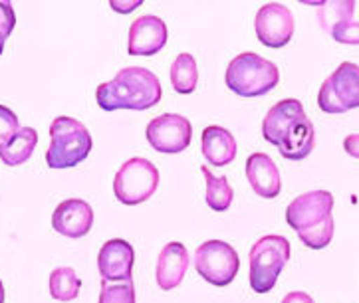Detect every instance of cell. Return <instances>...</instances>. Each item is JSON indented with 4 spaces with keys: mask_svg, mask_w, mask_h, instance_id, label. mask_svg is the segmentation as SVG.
Returning <instances> with one entry per match:
<instances>
[{
    "mask_svg": "<svg viewBox=\"0 0 359 303\" xmlns=\"http://www.w3.org/2000/svg\"><path fill=\"white\" fill-rule=\"evenodd\" d=\"M262 137L288 161H302L310 157L316 145L312 121L306 115L302 101L292 97L282 99L268 109L262 121Z\"/></svg>",
    "mask_w": 359,
    "mask_h": 303,
    "instance_id": "1",
    "label": "cell"
},
{
    "mask_svg": "<svg viewBox=\"0 0 359 303\" xmlns=\"http://www.w3.org/2000/svg\"><path fill=\"white\" fill-rule=\"evenodd\" d=\"M161 82L153 71L131 66L117 71L111 82L100 83L95 90V101L104 111L135 109L145 111L161 101Z\"/></svg>",
    "mask_w": 359,
    "mask_h": 303,
    "instance_id": "2",
    "label": "cell"
},
{
    "mask_svg": "<svg viewBox=\"0 0 359 303\" xmlns=\"http://www.w3.org/2000/svg\"><path fill=\"white\" fill-rule=\"evenodd\" d=\"M334 195L330 190H312L294 199L286 209V222L296 230L302 244L324 250L334 238Z\"/></svg>",
    "mask_w": 359,
    "mask_h": 303,
    "instance_id": "3",
    "label": "cell"
},
{
    "mask_svg": "<svg viewBox=\"0 0 359 303\" xmlns=\"http://www.w3.org/2000/svg\"><path fill=\"white\" fill-rule=\"evenodd\" d=\"M92 147V133L81 121L60 115L50 125L46 163L50 169H70L83 163L90 157Z\"/></svg>",
    "mask_w": 359,
    "mask_h": 303,
    "instance_id": "4",
    "label": "cell"
},
{
    "mask_svg": "<svg viewBox=\"0 0 359 303\" xmlns=\"http://www.w3.org/2000/svg\"><path fill=\"white\" fill-rule=\"evenodd\" d=\"M224 80L229 90L241 97H260L278 85L280 71L270 59L260 58L255 52H244L229 64Z\"/></svg>",
    "mask_w": 359,
    "mask_h": 303,
    "instance_id": "5",
    "label": "cell"
},
{
    "mask_svg": "<svg viewBox=\"0 0 359 303\" xmlns=\"http://www.w3.org/2000/svg\"><path fill=\"white\" fill-rule=\"evenodd\" d=\"M290 260V242L284 236L268 234L262 236L248 254V280L256 293H268L274 290L284 266Z\"/></svg>",
    "mask_w": 359,
    "mask_h": 303,
    "instance_id": "6",
    "label": "cell"
},
{
    "mask_svg": "<svg viewBox=\"0 0 359 303\" xmlns=\"http://www.w3.org/2000/svg\"><path fill=\"white\" fill-rule=\"evenodd\" d=\"M159 187V171L157 167L143 159L133 157L119 167L114 178V192L121 204L135 206L149 200Z\"/></svg>",
    "mask_w": 359,
    "mask_h": 303,
    "instance_id": "7",
    "label": "cell"
},
{
    "mask_svg": "<svg viewBox=\"0 0 359 303\" xmlns=\"http://www.w3.org/2000/svg\"><path fill=\"white\" fill-rule=\"evenodd\" d=\"M318 107L324 113L339 115L359 107V66L353 62H341L320 87Z\"/></svg>",
    "mask_w": 359,
    "mask_h": 303,
    "instance_id": "8",
    "label": "cell"
},
{
    "mask_svg": "<svg viewBox=\"0 0 359 303\" xmlns=\"http://www.w3.org/2000/svg\"><path fill=\"white\" fill-rule=\"evenodd\" d=\"M195 268L203 280L212 286L224 288L236 278L241 260L236 250L222 240H209L201 244L195 252Z\"/></svg>",
    "mask_w": 359,
    "mask_h": 303,
    "instance_id": "9",
    "label": "cell"
},
{
    "mask_svg": "<svg viewBox=\"0 0 359 303\" xmlns=\"http://www.w3.org/2000/svg\"><path fill=\"white\" fill-rule=\"evenodd\" d=\"M147 141L159 153L175 155L183 153L193 141V125L187 117L179 113H163L147 125Z\"/></svg>",
    "mask_w": 359,
    "mask_h": 303,
    "instance_id": "10",
    "label": "cell"
},
{
    "mask_svg": "<svg viewBox=\"0 0 359 303\" xmlns=\"http://www.w3.org/2000/svg\"><path fill=\"white\" fill-rule=\"evenodd\" d=\"M255 30L260 44L266 48H284L294 36V16L288 6L268 2L260 6L255 18Z\"/></svg>",
    "mask_w": 359,
    "mask_h": 303,
    "instance_id": "11",
    "label": "cell"
},
{
    "mask_svg": "<svg viewBox=\"0 0 359 303\" xmlns=\"http://www.w3.org/2000/svg\"><path fill=\"white\" fill-rule=\"evenodd\" d=\"M167 26L159 16L143 14L137 20H133L129 28L128 52L129 56H153L159 54L167 44Z\"/></svg>",
    "mask_w": 359,
    "mask_h": 303,
    "instance_id": "12",
    "label": "cell"
},
{
    "mask_svg": "<svg viewBox=\"0 0 359 303\" xmlns=\"http://www.w3.org/2000/svg\"><path fill=\"white\" fill-rule=\"evenodd\" d=\"M133 264H135V250L121 238L107 240L97 256V268L104 281H129Z\"/></svg>",
    "mask_w": 359,
    "mask_h": 303,
    "instance_id": "13",
    "label": "cell"
},
{
    "mask_svg": "<svg viewBox=\"0 0 359 303\" xmlns=\"http://www.w3.org/2000/svg\"><path fill=\"white\" fill-rule=\"evenodd\" d=\"M52 226L66 238H83L93 226L92 206L81 199L62 200L52 214Z\"/></svg>",
    "mask_w": 359,
    "mask_h": 303,
    "instance_id": "14",
    "label": "cell"
},
{
    "mask_svg": "<svg viewBox=\"0 0 359 303\" xmlns=\"http://www.w3.org/2000/svg\"><path fill=\"white\" fill-rule=\"evenodd\" d=\"M246 178L258 197L276 199L282 190V176L270 155L252 153L246 161Z\"/></svg>",
    "mask_w": 359,
    "mask_h": 303,
    "instance_id": "15",
    "label": "cell"
},
{
    "mask_svg": "<svg viewBox=\"0 0 359 303\" xmlns=\"http://www.w3.org/2000/svg\"><path fill=\"white\" fill-rule=\"evenodd\" d=\"M187 268H189V252L185 244L181 242L165 244L157 258V269H155L157 286L165 292L179 288L187 276Z\"/></svg>",
    "mask_w": 359,
    "mask_h": 303,
    "instance_id": "16",
    "label": "cell"
},
{
    "mask_svg": "<svg viewBox=\"0 0 359 303\" xmlns=\"http://www.w3.org/2000/svg\"><path fill=\"white\" fill-rule=\"evenodd\" d=\"M201 151L203 157L215 167H226L236 157V141L229 129L210 125L203 131L201 137Z\"/></svg>",
    "mask_w": 359,
    "mask_h": 303,
    "instance_id": "17",
    "label": "cell"
},
{
    "mask_svg": "<svg viewBox=\"0 0 359 303\" xmlns=\"http://www.w3.org/2000/svg\"><path fill=\"white\" fill-rule=\"evenodd\" d=\"M38 145V133L34 127H20L18 133L0 149V161L8 167L24 164L34 153Z\"/></svg>",
    "mask_w": 359,
    "mask_h": 303,
    "instance_id": "18",
    "label": "cell"
},
{
    "mask_svg": "<svg viewBox=\"0 0 359 303\" xmlns=\"http://www.w3.org/2000/svg\"><path fill=\"white\" fill-rule=\"evenodd\" d=\"M169 78L173 83V90L177 94H193L198 82V70L197 62L191 54H179L171 64V70H169Z\"/></svg>",
    "mask_w": 359,
    "mask_h": 303,
    "instance_id": "19",
    "label": "cell"
},
{
    "mask_svg": "<svg viewBox=\"0 0 359 303\" xmlns=\"http://www.w3.org/2000/svg\"><path fill=\"white\" fill-rule=\"evenodd\" d=\"M201 171H203V176L207 181V197H205V200H207L209 209L217 210V212H224V210L231 209L234 190L229 185V178L226 176H215L207 164H203Z\"/></svg>",
    "mask_w": 359,
    "mask_h": 303,
    "instance_id": "20",
    "label": "cell"
},
{
    "mask_svg": "<svg viewBox=\"0 0 359 303\" xmlns=\"http://www.w3.org/2000/svg\"><path fill=\"white\" fill-rule=\"evenodd\" d=\"M81 280L76 269L56 268L50 274V295L58 302H74L80 295Z\"/></svg>",
    "mask_w": 359,
    "mask_h": 303,
    "instance_id": "21",
    "label": "cell"
},
{
    "mask_svg": "<svg viewBox=\"0 0 359 303\" xmlns=\"http://www.w3.org/2000/svg\"><path fill=\"white\" fill-rule=\"evenodd\" d=\"M355 10V2L351 0H339V2H324L318 8V20L325 32H330L334 26L341 22H351Z\"/></svg>",
    "mask_w": 359,
    "mask_h": 303,
    "instance_id": "22",
    "label": "cell"
},
{
    "mask_svg": "<svg viewBox=\"0 0 359 303\" xmlns=\"http://www.w3.org/2000/svg\"><path fill=\"white\" fill-rule=\"evenodd\" d=\"M100 303H135L133 280L121 281V283H107V281H102Z\"/></svg>",
    "mask_w": 359,
    "mask_h": 303,
    "instance_id": "23",
    "label": "cell"
},
{
    "mask_svg": "<svg viewBox=\"0 0 359 303\" xmlns=\"http://www.w3.org/2000/svg\"><path fill=\"white\" fill-rule=\"evenodd\" d=\"M18 129H20L18 115L12 111L11 107L0 105V149L18 133Z\"/></svg>",
    "mask_w": 359,
    "mask_h": 303,
    "instance_id": "24",
    "label": "cell"
},
{
    "mask_svg": "<svg viewBox=\"0 0 359 303\" xmlns=\"http://www.w3.org/2000/svg\"><path fill=\"white\" fill-rule=\"evenodd\" d=\"M332 38L339 44H359V22H341L330 30Z\"/></svg>",
    "mask_w": 359,
    "mask_h": 303,
    "instance_id": "25",
    "label": "cell"
},
{
    "mask_svg": "<svg viewBox=\"0 0 359 303\" xmlns=\"http://www.w3.org/2000/svg\"><path fill=\"white\" fill-rule=\"evenodd\" d=\"M14 26H16V16L12 10V4L11 2H0V56L4 50V42L12 34Z\"/></svg>",
    "mask_w": 359,
    "mask_h": 303,
    "instance_id": "26",
    "label": "cell"
},
{
    "mask_svg": "<svg viewBox=\"0 0 359 303\" xmlns=\"http://www.w3.org/2000/svg\"><path fill=\"white\" fill-rule=\"evenodd\" d=\"M344 149H346V153H348V155H351V157L359 159V133L348 135V137L344 139Z\"/></svg>",
    "mask_w": 359,
    "mask_h": 303,
    "instance_id": "27",
    "label": "cell"
},
{
    "mask_svg": "<svg viewBox=\"0 0 359 303\" xmlns=\"http://www.w3.org/2000/svg\"><path fill=\"white\" fill-rule=\"evenodd\" d=\"M282 303H313V300L308 295V293L304 292H290Z\"/></svg>",
    "mask_w": 359,
    "mask_h": 303,
    "instance_id": "28",
    "label": "cell"
},
{
    "mask_svg": "<svg viewBox=\"0 0 359 303\" xmlns=\"http://www.w3.org/2000/svg\"><path fill=\"white\" fill-rule=\"evenodd\" d=\"M141 4V0H133V2H126V4H121V2H111V8L117 12H131L135 6H140Z\"/></svg>",
    "mask_w": 359,
    "mask_h": 303,
    "instance_id": "29",
    "label": "cell"
},
{
    "mask_svg": "<svg viewBox=\"0 0 359 303\" xmlns=\"http://www.w3.org/2000/svg\"><path fill=\"white\" fill-rule=\"evenodd\" d=\"M0 303H4V286H2V281H0Z\"/></svg>",
    "mask_w": 359,
    "mask_h": 303,
    "instance_id": "30",
    "label": "cell"
}]
</instances>
